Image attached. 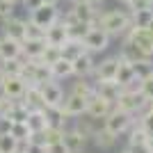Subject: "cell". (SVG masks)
<instances>
[{"mask_svg": "<svg viewBox=\"0 0 153 153\" xmlns=\"http://www.w3.org/2000/svg\"><path fill=\"white\" fill-rule=\"evenodd\" d=\"M94 27L103 30L110 37H123L130 27V14L123 12V9H110V12H103L101 16H96Z\"/></svg>", "mask_w": 153, "mask_h": 153, "instance_id": "cell-1", "label": "cell"}, {"mask_svg": "<svg viewBox=\"0 0 153 153\" xmlns=\"http://www.w3.org/2000/svg\"><path fill=\"white\" fill-rule=\"evenodd\" d=\"M146 98H144V94L142 91H128V89H121V94L117 96L114 101V108L123 110V112H128V114H142L144 110H146Z\"/></svg>", "mask_w": 153, "mask_h": 153, "instance_id": "cell-2", "label": "cell"}, {"mask_svg": "<svg viewBox=\"0 0 153 153\" xmlns=\"http://www.w3.org/2000/svg\"><path fill=\"white\" fill-rule=\"evenodd\" d=\"M103 128L108 130V133H112L114 137H119V135H123V133H128V128L133 126V114H128V112H123V110H119V108H112L105 114V119H103Z\"/></svg>", "mask_w": 153, "mask_h": 153, "instance_id": "cell-3", "label": "cell"}, {"mask_svg": "<svg viewBox=\"0 0 153 153\" xmlns=\"http://www.w3.org/2000/svg\"><path fill=\"white\" fill-rule=\"evenodd\" d=\"M110 39H112V37L105 34L103 30H98V27H89L80 41H82V46H85V51H87V53H103V51H108Z\"/></svg>", "mask_w": 153, "mask_h": 153, "instance_id": "cell-4", "label": "cell"}, {"mask_svg": "<svg viewBox=\"0 0 153 153\" xmlns=\"http://www.w3.org/2000/svg\"><path fill=\"white\" fill-rule=\"evenodd\" d=\"M59 7L57 5H39L37 9H32L30 12V21L32 23H37L39 27H48V25H53V23H57L59 21Z\"/></svg>", "mask_w": 153, "mask_h": 153, "instance_id": "cell-5", "label": "cell"}, {"mask_svg": "<svg viewBox=\"0 0 153 153\" xmlns=\"http://www.w3.org/2000/svg\"><path fill=\"white\" fill-rule=\"evenodd\" d=\"M59 108H62L66 119L85 117V112H87V98H82V96H78V94H69V96H64V101H62Z\"/></svg>", "mask_w": 153, "mask_h": 153, "instance_id": "cell-6", "label": "cell"}, {"mask_svg": "<svg viewBox=\"0 0 153 153\" xmlns=\"http://www.w3.org/2000/svg\"><path fill=\"white\" fill-rule=\"evenodd\" d=\"M25 87H27V82L21 76H5L2 87H0V94H5L12 101H21L23 94H25Z\"/></svg>", "mask_w": 153, "mask_h": 153, "instance_id": "cell-7", "label": "cell"}, {"mask_svg": "<svg viewBox=\"0 0 153 153\" xmlns=\"http://www.w3.org/2000/svg\"><path fill=\"white\" fill-rule=\"evenodd\" d=\"M123 39L130 41V44H135L137 48H142L146 55H151V57H153V41H151V37H149L146 27H133V25H130V27H128V32L123 34Z\"/></svg>", "mask_w": 153, "mask_h": 153, "instance_id": "cell-8", "label": "cell"}, {"mask_svg": "<svg viewBox=\"0 0 153 153\" xmlns=\"http://www.w3.org/2000/svg\"><path fill=\"white\" fill-rule=\"evenodd\" d=\"M112 108H114V105H112L108 98H103V96H98L94 91V94L87 98V112H85V114L91 117V119H105V114H108Z\"/></svg>", "mask_w": 153, "mask_h": 153, "instance_id": "cell-9", "label": "cell"}, {"mask_svg": "<svg viewBox=\"0 0 153 153\" xmlns=\"http://www.w3.org/2000/svg\"><path fill=\"white\" fill-rule=\"evenodd\" d=\"M41 87V96H44V105L46 108H55V105H62L64 101V89L57 80H51V82L39 85Z\"/></svg>", "mask_w": 153, "mask_h": 153, "instance_id": "cell-10", "label": "cell"}, {"mask_svg": "<svg viewBox=\"0 0 153 153\" xmlns=\"http://www.w3.org/2000/svg\"><path fill=\"white\" fill-rule=\"evenodd\" d=\"M69 14L73 16L76 21H82V23H89L94 27V21L98 16V12L94 9V5L89 2H85V0H73V7L69 9Z\"/></svg>", "mask_w": 153, "mask_h": 153, "instance_id": "cell-11", "label": "cell"}, {"mask_svg": "<svg viewBox=\"0 0 153 153\" xmlns=\"http://www.w3.org/2000/svg\"><path fill=\"white\" fill-rule=\"evenodd\" d=\"M94 66H96V62L91 57V53H87V51L71 59V69H73V76L76 78H89L94 73Z\"/></svg>", "mask_w": 153, "mask_h": 153, "instance_id": "cell-12", "label": "cell"}, {"mask_svg": "<svg viewBox=\"0 0 153 153\" xmlns=\"http://www.w3.org/2000/svg\"><path fill=\"white\" fill-rule=\"evenodd\" d=\"M2 23V34L5 37H12L16 41H23L25 39V21L19 19V16H7V19L0 21Z\"/></svg>", "mask_w": 153, "mask_h": 153, "instance_id": "cell-13", "label": "cell"}, {"mask_svg": "<svg viewBox=\"0 0 153 153\" xmlns=\"http://www.w3.org/2000/svg\"><path fill=\"white\" fill-rule=\"evenodd\" d=\"M46 44H51V46H64L66 44V39H69V32H66V25H64V21L62 16H59L57 23H53V25L46 27Z\"/></svg>", "mask_w": 153, "mask_h": 153, "instance_id": "cell-14", "label": "cell"}, {"mask_svg": "<svg viewBox=\"0 0 153 153\" xmlns=\"http://www.w3.org/2000/svg\"><path fill=\"white\" fill-rule=\"evenodd\" d=\"M117 69H119V55L105 57L101 64H96L91 76H96V82H98V80H112V78L117 76Z\"/></svg>", "mask_w": 153, "mask_h": 153, "instance_id": "cell-15", "label": "cell"}, {"mask_svg": "<svg viewBox=\"0 0 153 153\" xmlns=\"http://www.w3.org/2000/svg\"><path fill=\"white\" fill-rule=\"evenodd\" d=\"M62 144L69 149V153H82L85 144H87V137H85L80 130H76V128H71V130H66V128H64Z\"/></svg>", "mask_w": 153, "mask_h": 153, "instance_id": "cell-16", "label": "cell"}, {"mask_svg": "<svg viewBox=\"0 0 153 153\" xmlns=\"http://www.w3.org/2000/svg\"><path fill=\"white\" fill-rule=\"evenodd\" d=\"M21 53H23V41H16V39L2 34V39H0V59H16L21 57Z\"/></svg>", "mask_w": 153, "mask_h": 153, "instance_id": "cell-17", "label": "cell"}, {"mask_svg": "<svg viewBox=\"0 0 153 153\" xmlns=\"http://www.w3.org/2000/svg\"><path fill=\"white\" fill-rule=\"evenodd\" d=\"M94 91H96L98 96H103V98H108V101L114 105L117 96L121 94V87H119V82L112 78V80H98V82L94 85Z\"/></svg>", "mask_w": 153, "mask_h": 153, "instance_id": "cell-18", "label": "cell"}, {"mask_svg": "<svg viewBox=\"0 0 153 153\" xmlns=\"http://www.w3.org/2000/svg\"><path fill=\"white\" fill-rule=\"evenodd\" d=\"M23 105L27 110H44V96H41V87L39 85H27L25 87V94H23Z\"/></svg>", "mask_w": 153, "mask_h": 153, "instance_id": "cell-19", "label": "cell"}, {"mask_svg": "<svg viewBox=\"0 0 153 153\" xmlns=\"http://www.w3.org/2000/svg\"><path fill=\"white\" fill-rule=\"evenodd\" d=\"M119 57L126 59V62H130V64H135V62H144V59H153L151 55H146L142 48H137L135 44H130V41H126V39H123V46H121Z\"/></svg>", "mask_w": 153, "mask_h": 153, "instance_id": "cell-20", "label": "cell"}, {"mask_svg": "<svg viewBox=\"0 0 153 153\" xmlns=\"http://www.w3.org/2000/svg\"><path fill=\"white\" fill-rule=\"evenodd\" d=\"M44 48H46V39H25L21 57L23 59H41Z\"/></svg>", "mask_w": 153, "mask_h": 153, "instance_id": "cell-21", "label": "cell"}, {"mask_svg": "<svg viewBox=\"0 0 153 153\" xmlns=\"http://www.w3.org/2000/svg\"><path fill=\"white\" fill-rule=\"evenodd\" d=\"M51 73L55 80H64V78H71L73 76V69H71V59L66 57H57L55 62L51 64Z\"/></svg>", "mask_w": 153, "mask_h": 153, "instance_id": "cell-22", "label": "cell"}, {"mask_svg": "<svg viewBox=\"0 0 153 153\" xmlns=\"http://www.w3.org/2000/svg\"><path fill=\"white\" fill-rule=\"evenodd\" d=\"M25 126L30 128V133H41V130L48 126L44 110H30V112H27V119H25Z\"/></svg>", "mask_w": 153, "mask_h": 153, "instance_id": "cell-23", "label": "cell"}, {"mask_svg": "<svg viewBox=\"0 0 153 153\" xmlns=\"http://www.w3.org/2000/svg\"><path fill=\"white\" fill-rule=\"evenodd\" d=\"M114 80L119 82V87H121V89L126 87L128 82H133V80H135V73H133V66H130V62H126V59L119 57V69H117Z\"/></svg>", "mask_w": 153, "mask_h": 153, "instance_id": "cell-24", "label": "cell"}, {"mask_svg": "<svg viewBox=\"0 0 153 153\" xmlns=\"http://www.w3.org/2000/svg\"><path fill=\"white\" fill-rule=\"evenodd\" d=\"M151 23H153V7L130 12V25L133 27H149Z\"/></svg>", "mask_w": 153, "mask_h": 153, "instance_id": "cell-25", "label": "cell"}, {"mask_svg": "<svg viewBox=\"0 0 153 153\" xmlns=\"http://www.w3.org/2000/svg\"><path fill=\"white\" fill-rule=\"evenodd\" d=\"M80 53H85V46H82V41H78V39H66V44L59 46V55L66 57V59L78 57Z\"/></svg>", "mask_w": 153, "mask_h": 153, "instance_id": "cell-26", "label": "cell"}, {"mask_svg": "<svg viewBox=\"0 0 153 153\" xmlns=\"http://www.w3.org/2000/svg\"><path fill=\"white\" fill-rule=\"evenodd\" d=\"M44 114H46L48 126H55V128H64L66 126V117H64V112H62L59 105H55V108H44Z\"/></svg>", "mask_w": 153, "mask_h": 153, "instance_id": "cell-27", "label": "cell"}, {"mask_svg": "<svg viewBox=\"0 0 153 153\" xmlns=\"http://www.w3.org/2000/svg\"><path fill=\"white\" fill-rule=\"evenodd\" d=\"M91 137H94V142H96V146H98V149H112L117 144V137L112 133H108L105 128H96Z\"/></svg>", "mask_w": 153, "mask_h": 153, "instance_id": "cell-28", "label": "cell"}, {"mask_svg": "<svg viewBox=\"0 0 153 153\" xmlns=\"http://www.w3.org/2000/svg\"><path fill=\"white\" fill-rule=\"evenodd\" d=\"M21 149V142L9 130H0V153H14Z\"/></svg>", "mask_w": 153, "mask_h": 153, "instance_id": "cell-29", "label": "cell"}, {"mask_svg": "<svg viewBox=\"0 0 153 153\" xmlns=\"http://www.w3.org/2000/svg\"><path fill=\"white\" fill-rule=\"evenodd\" d=\"M23 64H25V59H23V57L0 59V69L5 71V76H21V73H23Z\"/></svg>", "mask_w": 153, "mask_h": 153, "instance_id": "cell-30", "label": "cell"}, {"mask_svg": "<svg viewBox=\"0 0 153 153\" xmlns=\"http://www.w3.org/2000/svg\"><path fill=\"white\" fill-rule=\"evenodd\" d=\"M133 66V73L137 80H146L149 76H153V59H144V62H135L130 64Z\"/></svg>", "mask_w": 153, "mask_h": 153, "instance_id": "cell-31", "label": "cell"}, {"mask_svg": "<svg viewBox=\"0 0 153 153\" xmlns=\"http://www.w3.org/2000/svg\"><path fill=\"white\" fill-rule=\"evenodd\" d=\"M128 133H130V137H128V146H130V144H146V142H153L151 137H149V133L142 126H130V128H128Z\"/></svg>", "mask_w": 153, "mask_h": 153, "instance_id": "cell-32", "label": "cell"}, {"mask_svg": "<svg viewBox=\"0 0 153 153\" xmlns=\"http://www.w3.org/2000/svg\"><path fill=\"white\" fill-rule=\"evenodd\" d=\"M71 94H78V96H82V98H89V96L94 94V85H91L87 78H78L76 82H73V87H71Z\"/></svg>", "mask_w": 153, "mask_h": 153, "instance_id": "cell-33", "label": "cell"}, {"mask_svg": "<svg viewBox=\"0 0 153 153\" xmlns=\"http://www.w3.org/2000/svg\"><path fill=\"white\" fill-rule=\"evenodd\" d=\"M9 133H12L14 137L21 142V146H23V144L30 140V135H32V133H30V128L25 126V121H14L12 128H9Z\"/></svg>", "mask_w": 153, "mask_h": 153, "instance_id": "cell-34", "label": "cell"}, {"mask_svg": "<svg viewBox=\"0 0 153 153\" xmlns=\"http://www.w3.org/2000/svg\"><path fill=\"white\" fill-rule=\"evenodd\" d=\"M27 112H30V110L23 105V101H16L7 119H12V121H25V119H27Z\"/></svg>", "mask_w": 153, "mask_h": 153, "instance_id": "cell-35", "label": "cell"}, {"mask_svg": "<svg viewBox=\"0 0 153 153\" xmlns=\"http://www.w3.org/2000/svg\"><path fill=\"white\" fill-rule=\"evenodd\" d=\"M46 37V30L44 27H39L37 23H32L30 19L25 21V39H44ZM23 39V41H25Z\"/></svg>", "mask_w": 153, "mask_h": 153, "instance_id": "cell-36", "label": "cell"}, {"mask_svg": "<svg viewBox=\"0 0 153 153\" xmlns=\"http://www.w3.org/2000/svg\"><path fill=\"white\" fill-rule=\"evenodd\" d=\"M57 57H62V55H59V48H57V46H51V44H46V48H44V55H41V62L51 66V64L55 62Z\"/></svg>", "mask_w": 153, "mask_h": 153, "instance_id": "cell-37", "label": "cell"}, {"mask_svg": "<svg viewBox=\"0 0 153 153\" xmlns=\"http://www.w3.org/2000/svg\"><path fill=\"white\" fill-rule=\"evenodd\" d=\"M140 126L146 130L149 137L153 140V112H151V110H144V112L140 114Z\"/></svg>", "mask_w": 153, "mask_h": 153, "instance_id": "cell-38", "label": "cell"}, {"mask_svg": "<svg viewBox=\"0 0 153 153\" xmlns=\"http://www.w3.org/2000/svg\"><path fill=\"white\" fill-rule=\"evenodd\" d=\"M94 121H96V119H91V117H89V119H85V121H82V119H80V121H78V126H76V130H80V133H82L85 137L89 140L91 135H94V130H96Z\"/></svg>", "mask_w": 153, "mask_h": 153, "instance_id": "cell-39", "label": "cell"}, {"mask_svg": "<svg viewBox=\"0 0 153 153\" xmlns=\"http://www.w3.org/2000/svg\"><path fill=\"white\" fill-rule=\"evenodd\" d=\"M14 103H16V101L7 98L5 94H0V119H7V117H9V112H12V108H14Z\"/></svg>", "mask_w": 153, "mask_h": 153, "instance_id": "cell-40", "label": "cell"}, {"mask_svg": "<svg viewBox=\"0 0 153 153\" xmlns=\"http://www.w3.org/2000/svg\"><path fill=\"white\" fill-rule=\"evenodd\" d=\"M14 7H16L14 0H0V21L7 16H14Z\"/></svg>", "mask_w": 153, "mask_h": 153, "instance_id": "cell-41", "label": "cell"}, {"mask_svg": "<svg viewBox=\"0 0 153 153\" xmlns=\"http://www.w3.org/2000/svg\"><path fill=\"white\" fill-rule=\"evenodd\" d=\"M142 94L146 101H153V76H149L146 80H142Z\"/></svg>", "mask_w": 153, "mask_h": 153, "instance_id": "cell-42", "label": "cell"}, {"mask_svg": "<svg viewBox=\"0 0 153 153\" xmlns=\"http://www.w3.org/2000/svg\"><path fill=\"white\" fill-rule=\"evenodd\" d=\"M21 149H23L25 153H46V146H44V144H39V142H25Z\"/></svg>", "mask_w": 153, "mask_h": 153, "instance_id": "cell-43", "label": "cell"}, {"mask_svg": "<svg viewBox=\"0 0 153 153\" xmlns=\"http://www.w3.org/2000/svg\"><path fill=\"white\" fill-rule=\"evenodd\" d=\"M128 151L130 153H153V142H146V144H130Z\"/></svg>", "mask_w": 153, "mask_h": 153, "instance_id": "cell-44", "label": "cell"}, {"mask_svg": "<svg viewBox=\"0 0 153 153\" xmlns=\"http://www.w3.org/2000/svg\"><path fill=\"white\" fill-rule=\"evenodd\" d=\"M130 12H137V9H149L153 7V0H130Z\"/></svg>", "mask_w": 153, "mask_h": 153, "instance_id": "cell-45", "label": "cell"}, {"mask_svg": "<svg viewBox=\"0 0 153 153\" xmlns=\"http://www.w3.org/2000/svg\"><path fill=\"white\" fill-rule=\"evenodd\" d=\"M46 153H69V149L59 140V142H53V144H46Z\"/></svg>", "mask_w": 153, "mask_h": 153, "instance_id": "cell-46", "label": "cell"}, {"mask_svg": "<svg viewBox=\"0 0 153 153\" xmlns=\"http://www.w3.org/2000/svg\"><path fill=\"white\" fill-rule=\"evenodd\" d=\"M21 2H23V5H25V9H37L39 5H41V0H21Z\"/></svg>", "mask_w": 153, "mask_h": 153, "instance_id": "cell-47", "label": "cell"}, {"mask_svg": "<svg viewBox=\"0 0 153 153\" xmlns=\"http://www.w3.org/2000/svg\"><path fill=\"white\" fill-rule=\"evenodd\" d=\"M12 119H0V130H9V128H12Z\"/></svg>", "mask_w": 153, "mask_h": 153, "instance_id": "cell-48", "label": "cell"}, {"mask_svg": "<svg viewBox=\"0 0 153 153\" xmlns=\"http://www.w3.org/2000/svg\"><path fill=\"white\" fill-rule=\"evenodd\" d=\"M62 0H41V5H59Z\"/></svg>", "mask_w": 153, "mask_h": 153, "instance_id": "cell-49", "label": "cell"}, {"mask_svg": "<svg viewBox=\"0 0 153 153\" xmlns=\"http://www.w3.org/2000/svg\"><path fill=\"white\" fill-rule=\"evenodd\" d=\"M85 2H89V5H94V7H96V5H101L103 0H85Z\"/></svg>", "mask_w": 153, "mask_h": 153, "instance_id": "cell-50", "label": "cell"}, {"mask_svg": "<svg viewBox=\"0 0 153 153\" xmlns=\"http://www.w3.org/2000/svg\"><path fill=\"white\" fill-rule=\"evenodd\" d=\"M146 32H149V37H151V41H153V23H151V25L146 27Z\"/></svg>", "mask_w": 153, "mask_h": 153, "instance_id": "cell-51", "label": "cell"}, {"mask_svg": "<svg viewBox=\"0 0 153 153\" xmlns=\"http://www.w3.org/2000/svg\"><path fill=\"white\" fill-rule=\"evenodd\" d=\"M2 80H5V71L0 69V87H2Z\"/></svg>", "mask_w": 153, "mask_h": 153, "instance_id": "cell-52", "label": "cell"}, {"mask_svg": "<svg viewBox=\"0 0 153 153\" xmlns=\"http://www.w3.org/2000/svg\"><path fill=\"white\" fill-rule=\"evenodd\" d=\"M119 2H121V5H126V7L130 5V0H119Z\"/></svg>", "mask_w": 153, "mask_h": 153, "instance_id": "cell-53", "label": "cell"}, {"mask_svg": "<svg viewBox=\"0 0 153 153\" xmlns=\"http://www.w3.org/2000/svg\"><path fill=\"white\" fill-rule=\"evenodd\" d=\"M14 153H25V151H23V149H19V151H14Z\"/></svg>", "mask_w": 153, "mask_h": 153, "instance_id": "cell-54", "label": "cell"}, {"mask_svg": "<svg viewBox=\"0 0 153 153\" xmlns=\"http://www.w3.org/2000/svg\"><path fill=\"white\" fill-rule=\"evenodd\" d=\"M121 153H130V151H128V149H126V151H121Z\"/></svg>", "mask_w": 153, "mask_h": 153, "instance_id": "cell-55", "label": "cell"}, {"mask_svg": "<svg viewBox=\"0 0 153 153\" xmlns=\"http://www.w3.org/2000/svg\"><path fill=\"white\" fill-rule=\"evenodd\" d=\"M14 2H21V0H14Z\"/></svg>", "mask_w": 153, "mask_h": 153, "instance_id": "cell-56", "label": "cell"}, {"mask_svg": "<svg viewBox=\"0 0 153 153\" xmlns=\"http://www.w3.org/2000/svg\"><path fill=\"white\" fill-rule=\"evenodd\" d=\"M69 2H73V0H69Z\"/></svg>", "mask_w": 153, "mask_h": 153, "instance_id": "cell-57", "label": "cell"}]
</instances>
